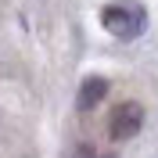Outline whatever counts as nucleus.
I'll return each instance as SVG.
<instances>
[{
	"instance_id": "obj_1",
	"label": "nucleus",
	"mask_w": 158,
	"mask_h": 158,
	"mask_svg": "<svg viewBox=\"0 0 158 158\" xmlns=\"http://www.w3.org/2000/svg\"><path fill=\"white\" fill-rule=\"evenodd\" d=\"M101 25L118 40H133L148 25V11L140 7L137 0H115V4H108L101 11Z\"/></svg>"
},
{
	"instance_id": "obj_2",
	"label": "nucleus",
	"mask_w": 158,
	"mask_h": 158,
	"mask_svg": "<svg viewBox=\"0 0 158 158\" xmlns=\"http://www.w3.org/2000/svg\"><path fill=\"white\" fill-rule=\"evenodd\" d=\"M140 126H144V108H140L137 101H126V104H118L108 118V137L111 140H129L137 137Z\"/></svg>"
},
{
	"instance_id": "obj_3",
	"label": "nucleus",
	"mask_w": 158,
	"mask_h": 158,
	"mask_svg": "<svg viewBox=\"0 0 158 158\" xmlns=\"http://www.w3.org/2000/svg\"><path fill=\"white\" fill-rule=\"evenodd\" d=\"M104 94H108V79H104V76H90L86 83L79 86V101H76V108H79V111L97 108L101 101H104Z\"/></svg>"
}]
</instances>
